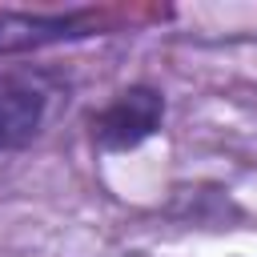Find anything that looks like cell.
Wrapping results in <instances>:
<instances>
[{"instance_id": "cell-1", "label": "cell", "mask_w": 257, "mask_h": 257, "mask_svg": "<svg viewBox=\"0 0 257 257\" xmlns=\"http://www.w3.org/2000/svg\"><path fill=\"white\" fill-rule=\"evenodd\" d=\"M68 84L48 68H8L0 72V157L20 153L44 137L56 100Z\"/></svg>"}, {"instance_id": "cell-2", "label": "cell", "mask_w": 257, "mask_h": 257, "mask_svg": "<svg viewBox=\"0 0 257 257\" xmlns=\"http://www.w3.org/2000/svg\"><path fill=\"white\" fill-rule=\"evenodd\" d=\"M165 112L169 100L157 84H128L92 112L88 137L100 153H128L165 128Z\"/></svg>"}, {"instance_id": "cell-3", "label": "cell", "mask_w": 257, "mask_h": 257, "mask_svg": "<svg viewBox=\"0 0 257 257\" xmlns=\"http://www.w3.org/2000/svg\"><path fill=\"white\" fill-rule=\"evenodd\" d=\"M100 16L88 8L76 12H0V56H24L52 44H72L100 36Z\"/></svg>"}]
</instances>
